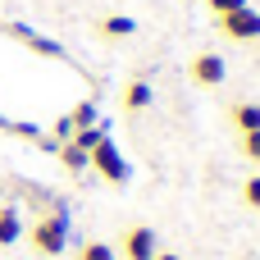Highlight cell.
<instances>
[{
	"label": "cell",
	"mask_w": 260,
	"mask_h": 260,
	"mask_svg": "<svg viewBox=\"0 0 260 260\" xmlns=\"http://www.w3.org/2000/svg\"><path fill=\"white\" fill-rule=\"evenodd\" d=\"M27 242H32V251L37 256H59L64 247H69V219L55 210V215H41L32 229H27Z\"/></svg>",
	"instance_id": "cell-1"
},
{
	"label": "cell",
	"mask_w": 260,
	"mask_h": 260,
	"mask_svg": "<svg viewBox=\"0 0 260 260\" xmlns=\"http://www.w3.org/2000/svg\"><path fill=\"white\" fill-rule=\"evenodd\" d=\"M87 169H96V174H101L110 187H123V183H128V174H133V169H128V160L119 155V146H114L110 137H105V142H101V146L87 155Z\"/></svg>",
	"instance_id": "cell-2"
},
{
	"label": "cell",
	"mask_w": 260,
	"mask_h": 260,
	"mask_svg": "<svg viewBox=\"0 0 260 260\" xmlns=\"http://www.w3.org/2000/svg\"><path fill=\"white\" fill-rule=\"evenodd\" d=\"M187 78H192V87L215 91V87H224V78H229V59H224V55H215V50H201V55H192Z\"/></svg>",
	"instance_id": "cell-3"
},
{
	"label": "cell",
	"mask_w": 260,
	"mask_h": 260,
	"mask_svg": "<svg viewBox=\"0 0 260 260\" xmlns=\"http://www.w3.org/2000/svg\"><path fill=\"white\" fill-rule=\"evenodd\" d=\"M215 27H219V37H229V41H260V9L242 5V9H233V14H219Z\"/></svg>",
	"instance_id": "cell-4"
},
{
	"label": "cell",
	"mask_w": 260,
	"mask_h": 260,
	"mask_svg": "<svg viewBox=\"0 0 260 260\" xmlns=\"http://www.w3.org/2000/svg\"><path fill=\"white\" fill-rule=\"evenodd\" d=\"M114 251L123 260H151L160 251V233H155L151 224H133V229H123V238H119Z\"/></svg>",
	"instance_id": "cell-5"
},
{
	"label": "cell",
	"mask_w": 260,
	"mask_h": 260,
	"mask_svg": "<svg viewBox=\"0 0 260 260\" xmlns=\"http://www.w3.org/2000/svg\"><path fill=\"white\" fill-rule=\"evenodd\" d=\"M151 101H155V87H151L146 78H128V82H123V110H128V114L151 110Z\"/></svg>",
	"instance_id": "cell-6"
},
{
	"label": "cell",
	"mask_w": 260,
	"mask_h": 260,
	"mask_svg": "<svg viewBox=\"0 0 260 260\" xmlns=\"http://www.w3.org/2000/svg\"><path fill=\"white\" fill-rule=\"evenodd\" d=\"M96 32H101L105 41H128V37L137 32V18H133V14H105V18L96 23Z\"/></svg>",
	"instance_id": "cell-7"
},
{
	"label": "cell",
	"mask_w": 260,
	"mask_h": 260,
	"mask_svg": "<svg viewBox=\"0 0 260 260\" xmlns=\"http://www.w3.org/2000/svg\"><path fill=\"white\" fill-rule=\"evenodd\" d=\"M229 123L238 128V137L242 133H260V101H238L229 110Z\"/></svg>",
	"instance_id": "cell-8"
},
{
	"label": "cell",
	"mask_w": 260,
	"mask_h": 260,
	"mask_svg": "<svg viewBox=\"0 0 260 260\" xmlns=\"http://www.w3.org/2000/svg\"><path fill=\"white\" fill-rule=\"evenodd\" d=\"M23 238V224H18V210L14 206H0V247H14Z\"/></svg>",
	"instance_id": "cell-9"
},
{
	"label": "cell",
	"mask_w": 260,
	"mask_h": 260,
	"mask_svg": "<svg viewBox=\"0 0 260 260\" xmlns=\"http://www.w3.org/2000/svg\"><path fill=\"white\" fill-rule=\"evenodd\" d=\"M9 32H14V37H18L23 46H32L37 55H59V46H55V41H46V37H37V32H27V27H18V23H14Z\"/></svg>",
	"instance_id": "cell-10"
},
{
	"label": "cell",
	"mask_w": 260,
	"mask_h": 260,
	"mask_svg": "<svg viewBox=\"0 0 260 260\" xmlns=\"http://www.w3.org/2000/svg\"><path fill=\"white\" fill-rule=\"evenodd\" d=\"M105 137H110V133H105V128H101V123H91V128H78V133H73V137H69V142H73V146H82V151H87V155H91V151H96V146H101V142H105Z\"/></svg>",
	"instance_id": "cell-11"
},
{
	"label": "cell",
	"mask_w": 260,
	"mask_h": 260,
	"mask_svg": "<svg viewBox=\"0 0 260 260\" xmlns=\"http://www.w3.org/2000/svg\"><path fill=\"white\" fill-rule=\"evenodd\" d=\"M59 165H64L69 174H82V169H87V151L73 146V142H59Z\"/></svg>",
	"instance_id": "cell-12"
},
{
	"label": "cell",
	"mask_w": 260,
	"mask_h": 260,
	"mask_svg": "<svg viewBox=\"0 0 260 260\" xmlns=\"http://www.w3.org/2000/svg\"><path fill=\"white\" fill-rule=\"evenodd\" d=\"M78 260H119V251H114L110 242L91 238V242H82V247H78Z\"/></svg>",
	"instance_id": "cell-13"
},
{
	"label": "cell",
	"mask_w": 260,
	"mask_h": 260,
	"mask_svg": "<svg viewBox=\"0 0 260 260\" xmlns=\"http://www.w3.org/2000/svg\"><path fill=\"white\" fill-rule=\"evenodd\" d=\"M69 123H73V133H78V128H91V123H96V105H91V101H78L73 114H69Z\"/></svg>",
	"instance_id": "cell-14"
},
{
	"label": "cell",
	"mask_w": 260,
	"mask_h": 260,
	"mask_svg": "<svg viewBox=\"0 0 260 260\" xmlns=\"http://www.w3.org/2000/svg\"><path fill=\"white\" fill-rule=\"evenodd\" d=\"M238 151H242V160H251L260 169V133H242L238 137Z\"/></svg>",
	"instance_id": "cell-15"
},
{
	"label": "cell",
	"mask_w": 260,
	"mask_h": 260,
	"mask_svg": "<svg viewBox=\"0 0 260 260\" xmlns=\"http://www.w3.org/2000/svg\"><path fill=\"white\" fill-rule=\"evenodd\" d=\"M242 206H247V210H260V174H251V178L242 183Z\"/></svg>",
	"instance_id": "cell-16"
},
{
	"label": "cell",
	"mask_w": 260,
	"mask_h": 260,
	"mask_svg": "<svg viewBox=\"0 0 260 260\" xmlns=\"http://www.w3.org/2000/svg\"><path fill=\"white\" fill-rule=\"evenodd\" d=\"M242 5H251V0H206V9L219 18V14H233V9H242Z\"/></svg>",
	"instance_id": "cell-17"
},
{
	"label": "cell",
	"mask_w": 260,
	"mask_h": 260,
	"mask_svg": "<svg viewBox=\"0 0 260 260\" xmlns=\"http://www.w3.org/2000/svg\"><path fill=\"white\" fill-rule=\"evenodd\" d=\"M151 260H183V256H174V251H155Z\"/></svg>",
	"instance_id": "cell-18"
}]
</instances>
